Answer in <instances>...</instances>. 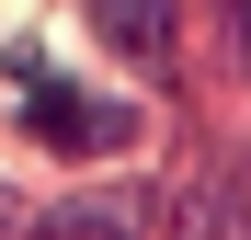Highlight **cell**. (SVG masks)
Listing matches in <instances>:
<instances>
[{
	"label": "cell",
	"instance_id": "cell-4",
	"mask_svg": "<svg viewBox=\"0 0 251 240\" xmlns=\"http://www.w3.org/2000/svg\"><path fill=\"white\" fill-rule=\"evenodd\" d=\"M92 23L114 34L126 57H160V46H172V0H92Z\"/></svg>",
	"mask_w": 251,
	"mask_h": 240
},
{
	"label": "cell",
	"instance_id": "cell-3",
	"mask_svg": "<svg viewBox=\"0 0 251 240\" xmlns=\"http://www.w3.org/2000/svg\"><path fill=\"white\" fill-rule=\"evenodd\" d=\"M172 240H251V217H240V194H228L217 172H194V183L172 194Z\"/></svg>",
	"mask_w": 251,
	"mask_h": 240
},
{
	"label": "cell",
	"instance_id": "cell-1",
	"mask_svg": "<svg viewBox=\"0 0 251 240\" xmlns=\"http://www.w3.org/2000/svg\"><path fill=\"white\" fill-rule=\"evenodd\" d=\"M12 69H23V126L46 137V149H69V160H103V149H126V137H137V114H126L114 92H80V80H46V69H34V46H23Z\"/></svg>",
	"mask_w": 251,
	"mask_h": 240
},
{
	"label": "cell",
	"instance_id": "cell-5",
	"mask_svg": "<svg viewBox=\"0 0 251 240\" xmlns=\"http://www.w3.org/2000/svg\"><path fill=\"white\" fill-rule=\"evenodd\" d=\"M240 34H251V0H240Z\"/></svg>",
	"mask_w": 251,
	"mask_h": 240
},
{
	"label": "cell",
	"instance_id": "cell-2",
	"mask_svg": "<svg viewBox=\"0 0 251 240\" xmlns=\"http://www.w3.org/2000/svg\"><path fill=\"white\" fill-rule=\"evenodd\" d=\"M34 240H137V194L103 183V194H69V206L34 217Z\"/></svg>",
	"mask_w": 251,
	"mask_h": 240
}]
</instances>
